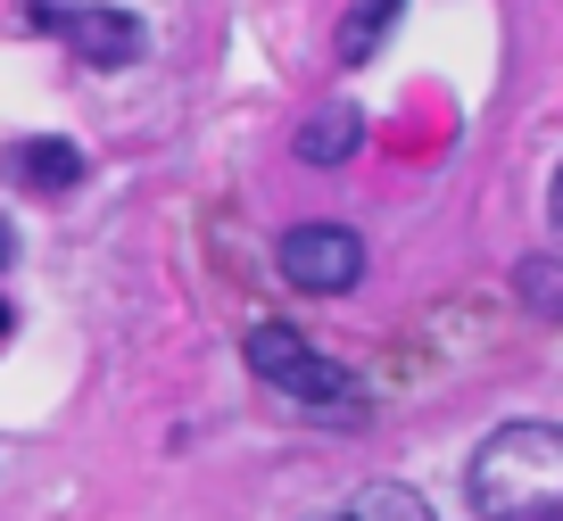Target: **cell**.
<instances>
[{"mask_svg": "<svg viewBox=\"0 0 563 521\" xmlns=\"http://www.w3.org/2000/svg\"><path fill=\"white\" fill-rule=\"evenodd\" d=\"M9 257H18V232H9V224H0V265H9Z\"/></svg>", "mask_w": 563, "mask_h": 521, "instance_id": "cell-11", "label": "cell"}, {"mask_svg": "<svg viewBox=\"0 0 563 521\" xmlns=\"http://www.w3.org/2000/svg\"><path fill=\"white\" fill-rule=\"evenodd\" d=\"M241 356H249V373H257L274 398H290L299 414H316V422H365V381H356L349 365H332L323 347H307V331L249 323L241 331Z\"/></svg>", "mask_w": 563, "mask_h": 521, "instance_id": "cell-2", "label": "cell"}, {"mask_svg": "<svg viewBox=\"0 0 563 521\" xmlns=\"http://www.w3.org/2000/svg\"><path fill=\"white\" fill-rule=\"evenodd\" d=\"M0 331H9V298H0Z\"/></svg>", "mask_w": 563, "mask_h": 521, "instance_id": "cell-12", "label": "cell"}, {"mask_svg": "<svg viewBox=\"0 0 563 521\" xmlns=\"http://www.w3.org/2000/svg\"><path fill=\"white\" fill-rule=\"evenodd\" d=\"M398 9H406V0H365V9L340 25V58H349V67H356V58H373V42L389 34V18H398Z\"/></svg>", "mask_w": 563, "mask_h": 521, "instance_id": "cell-9", "label": "cell"}, {"mask_svg": "<svg viewBox=\"0 0 563 521\" xmlns=\"http://www.w3.org/2000/svg\"><path fill=\"white\" fill-rule=\"evenodd\" d=\"M464 497L489 521L563 513V422H497L464 464Z\"/></svg>", "mask_w": 563, "mask_h": 521, "instance_id": "cell-1", "label": "cell"}, {"mask_svg": "<svg viewBox=\"0 0 563 521\" xmlns=\"http://www.w3.org/2000/svg\"><path fill=\"white\" fill-rule=\"evenodd\" d=\"M34 25H51L84 67H108V75L141 58V18H133V9H100V0H75V9H67V0H34Z\"/></svg>", "mask_w": 563, "mask_h": 521, "instance_id": "cell-4", "label": "cell"}, {"mask_svg": "<svg viewBox=\"0 0 563 521\" xmlns=\"http://www.w3.org/2000/svg\"><path fill=\"white\" fill-rule=\"evenodd\" d=\"M0 174H9L18 191H34V199H58V191L84 182V149L58 141V133H34V141H18V149L0 157Z\"/></svg>", "mask_w": 563, "mask_h": 521, "instance_id": "cell-5", "label": "cell"}, {"mask_svg": "<svg viewBox=\"0 0 563 521\" xmlns=\"http://www.w3.org/2000/svg\"><path fill=\"white\" fill-rule=\"evenodd\" d=\"M274 265H282L290 290L340 298V290H356V274H365V241H356L349 224H290L282 248H274Z\"/></svg>", "mask_w": 563, "mask_h": 521, "instance_id": "cell-3", "label": "cell"}, {"mask_svg": "<svg viewBox=\"0 0 563 521\" xmlns=\"http://www.w3.org/2000/svg\"><path fill=\"white\" fill-rule=\"evenodd\" d=\"M514 298H522L539 323H563V257H530L514 274Z\"/></svg>", "mask_w": 563, "mask_h": 521, "instance_id": "cell-8", "label": "cell"}, {"mask_svg": "<svg viewBox=\"0 0 563 521\" xmlns=\"http://www.w3.org/2000/svg\"><path fill=\"white\" fill-rule=\"evenodd\" d=\"M547 215H555V232H563V166H555V182H547Z\"/></svg>", "mask_w": 563, "mask_h": 521, "instance_id": "cell-10", "label": "cell"}, {"mask_svg": "<svg viewBox=\"0 0 563 521\" xmlns=\"http://www.w3.org/2000/svg\"><path fill=\"white\" fill-rule=\"evenodd\" d=\"M356 141H365V117H356L349 100H332V108H316V117L299 124V166H340V157H356Z\"/></svg>", "mask_w": 563, "mask_h": 521, "instance_id": "cell-7", "label": "cell"}, {"mask_svg": "<svg viewBox=\"0 0 563 521\" xmlns=\"http://www.w3.org/2000/svg\"><path fill=\"white\" fill-rule=\"evenodd\" d=\"M307 521H431V505L406 480H365V488H349L340 505H323V513H307Z\"/></svg>", "mask_w": 563, "mask_h": 521, "instance_id": "cell-6", "label": "cell"}]
</instances>
